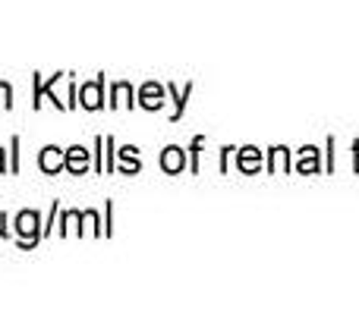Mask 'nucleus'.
Returning <instances> with one entry per match:
<instances>
[{
	"label": "nucleus",
	"instance_id": "1",
	"mask_svg": "<svg viewBox=\"0 0 359 314\" xmlns=\"http://www.w3.org/2000/svg\"><path fill=\"white\" fill-rule=\"evenodd\" d=\"M13 229H16V236H19V245L32 248V245H38L44 227H41V217H38V210H19Z\"/></svg>",
	"mask_w": 359,
	"mask_h": 314
},
{
	"label": "nucleus",
	"instance_id": "2",
	"mask_svg": "<svg viewBox=\"0 0 359 314\" xmlns=\"http://www.w3.org/2000/svg\"><path fill=\"white\" fill-rule=\"evenodd\" d=\"M101 104H104V76H98L95 82H88V85L79 88V107H86V110H98Z\"/></svg>",
	"mask_w": 359,
	"mask_h": 314
},
{
	"label": "nucleus",
	"instance_id": "3",
	"mask_svg": "<svg viewBox=\"0 0 359 314\" xmlns=\"http://www.w3.org/2000/svg\"><path fill=\"white\" fill-rule=\"evenodd\" d=\"M63 166H67L69 173H76V176H82V173L88 170V151L82 148V145H73V148H67Z\"/></svg>",
	"mask_w": 359,
	"mask_h": 314
},
{
	"label": "nucleus",
	"instance_id": "4",
	"mask_svg": "<svg viewBox=\"0 0 359 314\" xmlns=\"http://www.w3.org/2000/svg\"><path fill=\"white\" fill-rule=\"evenodd\" d=\"M139 104H142L145 110H158V107L164 104V88L158 85V82L142 85V92H139Z\"/></svg>",
	"mask_w": 359,
	"mask_h": 314
},
{
	"label": "nucleus",
	"instance_id": "5",
	"mask_svg": "<svg viewBox=\"0 0 359 314\" xmlns=\"http://www.w3.org/2000/svg\"><path fill=\"white\" fill-rule=\"evenodd\" d=\"M63 151L57 148V145H48V148L41 151V157H38V166H41L44 173H60L63 170Z\"/></svg>",
	"mask_w": 359,
	"mask_h": 314
},
{
	"label": "nucleus",
	"instance_id": "6",
	"mask_svg": "<svg viewBox=\"0 0 359 314\" xmlns=\"http://www.w3.org/2000/svg\"><path fill=\"white\" fill-rule=\"evenodd\" d=\"M136 101H133V85L130 82H117L114 85V101H111V107H133Z\"/></svg>",
	"mask_w": 359,
	"mask_h": 314
},
{
	"label": "nucleus",
	"instance_id": "7",
	"mask_svg": "<svg viewBox=\"0 0 359 314\" xmlns=\"http://www.w3.org/2000/svg\"><path fill=\"white\" fill-rule=\"evenodd\" d=\"M161 166H164V170H168V173H180V170H183V166H186L183 151H180V148H168V151H164V155H161Z\"/></svg>",
	"mask_w": 359,
	"mask_h": 314
},
{
	"label": "nucleus",
	"instance_id": "8",
	"mask_svg": "<svg viewBox=\"0 0 359 314\" xmlns=\"http://www.w3.org/2000/svg\"><path fill=\"white\" fill-rule=\"evenodd\" d=\"M76 223H82V214H79V210H67V214H63L60 236H69V233H79L82 236V227H76Z\"/></svg>",
	"mask_w": 359,
	"mask_h": 314
},
{
	"label": "nucleus",
	"instance_id": "9",
	"mask_svg": "<svg viewBox=\"0 0 359 314\" xmlns=\"http://www.w3.org/2000/svg\"><path fill=\"white\" fill-rule=\"evenodd\" d=\"M117 155H120V160H123V166H120L123 173H136V170H139V155H136V148H120Z\"/></svg>",
	"mask_w": 359,
	"mask_h": 314
},
{
	"label": "nucleus",
	"instance_id": "10",
	"mask_svg": "<svg viewBox=\"0 0 359 314\" xmlns=\"http://www.w3.org/2000/svg\"><path fill=\"white\" fill-rule=\"evenodd\" d=\"M0 107H13V88H10V82H0Z\"/></svg>",
	"mask_w": 359,
	"mask_h": 314
},
{
	"label": "nucleus",
	"instance_id": "11",
	"mask_svg": "<svg viewBox=\"0 0 359 314\" xmlns=\"http://www.w3.org/2000/svg\"><path fill=\"white\" fill-rule=\"evenodd\" d=\"M240 164H243V170H246V166L252 170V166H255V151H252V148L243 151V160H240Z\"/></svg>",
	"mask_w": 359,
	"mask_h": 314
},
{
	"label": "nucleus",
	"instance_id": "12",
	"mask_svg": "<svg viewBox=\"0 0 359 314\" xmlns=\"http://www.w3.org/2000/svg\"><path fill=\"white\" fill-rule=\"evenodd\" d=\"M16 151H19V138H13V173L19 170V155Z\"/></svg>",
	"mask_w": 359,
	"mask_h": 314
},
{
	"label": "nucleus",
	"instance_id": "13",
	"mask_svg": "<svg viewBox=\"0 0 359 314\" xmlns=\"http://www.w3.org/2000/svg\"><path fill=\"white\" fill-rule=\"evenodd\" d=\"M4 223H6V214H0V236H10V229H6Z\"/></svg>",
	"mask_w": 359,
	"mask_h": 314
},
{
	"label": "nucleus",
	"instance_id": "14",
	"mask_svg": "<svg viewBox=\"0 0 359 314\" xmlns=\"http://www.w3.org/2000/svg\"><path fill=\"white\" fill-rule=\"evenodd\" d=\"M6 170V164H4V148H0V173Z\"/></svg>",
	"mask_w": 359,
	"mask_h": 314
}]
</instances>
